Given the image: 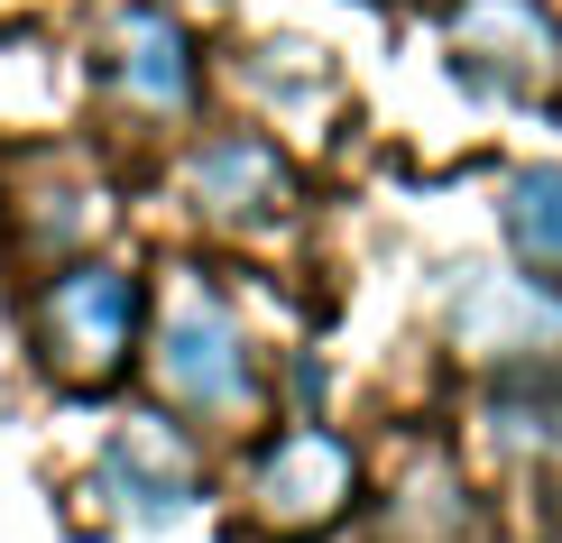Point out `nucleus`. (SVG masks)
Returning <instances> with one entry per match:
<instances>
[{"instance_id": "nucleus-2", "label": "nucleus", "mask_w": 562, "mask_h": 543, "mask_svg": "<svg viewBox=\"0 0 562 543\" xmlns=\"http://www.w3.org/2000/svg\"><path fill=\"white\" fill-rule=\"evenodd\" d=\"M157 387H167V406L203 415V423H240L259 406L249 341H240V323H231L213 295H176L167 304V323H157Z\"/></svg>"}, {"instance_id": "nucleus-7", "label": "nucleus", "mask_w": 562, "mask_h": 543, "mask_svg": "<svg viewBox=\"0 0 562 543\" xmlns=\"http://www.w3.org/2000/svg\"><path fill=\"white\" fill-rule=\"evenodd\" d=\"M102 479L121 488L138 516H176L184 498H194V461H184V442H176L157 415H148V423H130V433L102 452Z\"/></svg>"}, {"instance_id": "nucleus-6", "label": "nucleus", "mask_w": 562, "mask_h": 543, "mask_svg": "<svg viewBox=\"0 0 562 543\" xmlns=\"http://www.w3.org/2000/svg\"><path fill=\"white\" fill-rule=\"evenodd\" d=\"M111 83H121V102L148 111V121L194 111V37H184L167 10H130L121 37H111Z\"/></svg>"}, {"instance_id": "nucleus-5", "label": "nucleus", "mask_w": 562, "mask_h": 543, "mask_svg": "<svg viewBox=\"0 0 562 543\" xmlns=\"http://www.w3.org/2000/svg\"><path fill=\"white\" fill-rule=\"evenodd\" d=\"M553 56H562V37L535 0H461L452 10V65L480 92H535L553 75Z\"/></svg>"}, {"instance_id": "nucleus-4", "label": "nucleus", "mask_w": 562, "mask_h": 543, "mask_svg": "<svg viewBox=\"0 0 562 543\" xmlns=\"http://www.w3.org/2000/svg\"><path fill=\"white\" fill-rule=\"evenodd\" d=\"M452 332L480 360H544L562 350V276H507V268H461Z\"/></svg>"}, {"instance_id": "nucleus-3", "label": "nucleus", "mask_w": 562, "mask_h": 543, "mask_svg": "<svg viewBox=\"0 0 562 543\" xmlns=\"http://www.w3.org/2000/svg\"><path fill=\"white\" fill-rule=\"evenodd\" d=\"M350 498H360L350 442L341 433H314V423H304V433H277L259 452V479H249V516H259L268 534H286V543L333 534L350 516Z\"/></svg>"}, {"instance_id": "nucleus-8", "label": "nucleus", "mask_w": 562, "mask_h": 543, "mask_svg": "<svg viewBox=\"0 0 562 543\" xmlns=\"http://www.w3.org/2000/svg\"><path fill=\"white\" fill-rule=\"evenodd\" d=\"M194 203L213 222H240V212H277L286 203V167H277L268 138H213L194 157Z\"/></svg>"}, {"instance_id": "nucleus-9", "label": "nucleus", "mask_w": 562, "mask_h": 543, "mask_svg": "<svg viewBox=\"0 0 562 543\" xmlns=\"http://www.w3.org/2000/svg\"><path fill=\"white\" fill-rule=\"evenodd\" d=\"M498 222H507V249H517L535 276H562V167H526V176H507Z\"/></svg>"}, {"instance_id": "nucleus-1", "label": "nucleus", "mask_w": 562, "mask_h": 543, "mask_svg": "<svg viewBox=\"0 0 562 543\" xmlns=\"http://www.w3.org/2000/svg\"><path fill=\"white\" fill-rule=\"evenodd\" d=\"M138 350V276L121 268H65L37 295V360L56 387L102 396Z\"/></svg>"}]
</instances>
